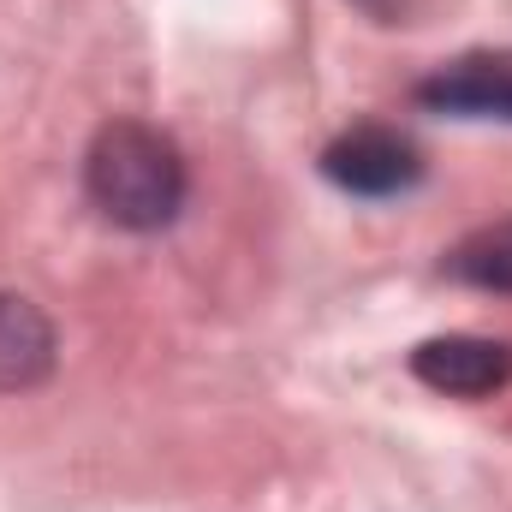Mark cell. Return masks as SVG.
Returning a JSON list of instances; mask_svg holds the SVG:
<instances>
[{"label":"cell","instance_id":"3957f363","mask_svg":"<svg viewBox=\"0 0 512 512\" xmlns=\"http://www.w3.org/2000/svg\"><path fill=\"white\" fill-rule=\"evenodd\" d=\"M411 102L441 120H495L512 126V48H471L441 60L411 84Z\"/></svg>","mask_w":512,"mask_h":512},{"label":"cell","instance_id":"8992f818","mask_svg":"<svg viewBox=\"0 0 512 512\" xmlns=\"http://www.w3.org/2000/svg\"><path fill=\"white\" fill-rule=\"evenodd\" d=\"M441 274L459 280V286H471V292H501V298H512V221L465 233L453 251L441 256Z\"/></svg>","mask_w":512,"mask_h":512},{"label":"cell","instance_id":"6da1fadb","mask_svg":"<svg viewBox=\"0 0 512 512\" xmlns=\"http://www.w3.org/2000/svg\"><path fill=\"white\" fill-rule=\"evenodd\" d=\"M84 197L120 233H167L185 215L191 161L149 120H108L84 149Z\"/></svg>","mask_w":512,"mask_h":512},{"label":"cell","instance_id":"7a4b0ae2","mask_svg":"<svg viewBox=\"0 0 512 512\" xmlns=\"http://www.w3.org/2000/svg\"><path fill=\"white\" fill-rule=\"evenodd\" d=\"M423 149L393 126H352L340 131L328 149H322V179L346 197H364V203H387V197H405L423 185Z\"/></svg>","mask_w":512,"mask_h":512},{"label":"cell","instance_id":"5b68a950","mask_svg":"<svg viewBox=\"0 0 512 512\" xmlns=\"http://www.w3.org/2000/svg\"><path fill=\"white\" fill-rule=\"evenodd\" d=\"M60 364V334L54 322L24 298L0 286V393H30L54 376Z\"/></svg>","mask_w":512,"mask_h":512},{"label":"cell","instance_id":"277c9868","mask_svg":"<svg viewBox=\"0 0 512 512\" xmlns=\"http://www.w3.org/2000/svg\"><path fill=\"white\" fill-rule=\"evenodd\" d=\"M411 376L447 399H495L512 387V346L495 334H435L411 346Z\"/></svg>","mask_w":512,"mask_h":512}]
</instances>
